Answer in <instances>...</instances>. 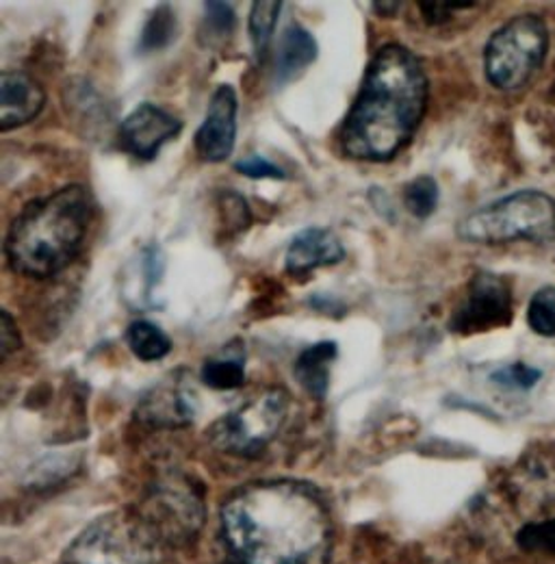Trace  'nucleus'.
Segmentation results:
<instances>
[{
	"mask_svg": "<svg viewBox=\"0 0 555 564\" xmlns=\"http://www.w3.org/2000/svg\"><path fill=\"white\" fill-rule=\"evenodd\" d=\"M221 528L243 564H330V512L304 482L270 480L239 489L221 508Z\"/></svg>",
	"mask_w": 555,
	"mask_h": 564,
	"instance_id": "1",
	"label": "nucleus"
},
{
	"mask_svg": "<svg viewBox=\"0 0 555 564\" xmlns=\"http://www.w3.org/2000/svg\"><path fill=\"white\" fill-rule=\"evenodd\" d=\"M427 96L429 83L415 53L402 44L382 46L347 113L341 131L344 152L369 163L395 159L415 138Z\"/></svg>",
	"mask_w": 555,
	"mask_h": 564,
	"instance_id": "2",
	"label": "nucleus"
},
{
	"mask_svg": "<svg viewBox=\"0 0 555 564\" xmlns=\"http://www.w3.org/2000/svg\"><path fill=\"white\" fill-rule=\"evenodd\" d=\"M94 215V200L83 185L29 203L7 230L9 268L26 279H51L66 270L80 252Z\"/></svg>",
	"mask_w": 555,
	"mask_h": 564,
	"instance_id": "3",
	"label": "nucleus"
},
{
	"mask_svg": "<svg viewBox=\"0 0 555 564\" xmlns=\"http://www.w3.org/2000/svg\"><path fill=\"white\" fill-rule=\"evenodd\" d=\"M456 232L463 241L482 246L549 241L555 237V200L536 189L516 192L469 213Z\"/></svg>",
	"mask_w": 555,
	"mask_h": 564,
	"instance_id": "4",
	"label": "nucleus"
},
{
	"mask_svg": "<svg viewBox=\"0 0 555 564\" xmlns=\"http://www.w3.org/2000/svg\"><path fill=\"white\" fill-rule=\"evenodd\" d=\"M161 541L133 512L91 521L62 556V564H161Z\"/></svg>",
	"mask_w": 555,
	"mask_h": 564,
	"instance_id": "5",
	"label": "nucleus"
},
{
	"mask_svg": "<svg viewBox=\"0 0 555 564\" xmlns=\"http://www.w3.org/2000/svg\"><path fill=\"white\" fill-rule=\"evenodd\" d=\"M549 48V33L543 18L523 13L494 31L486 44V78L501 91L525 87L541 70Z\"/></svg>",
	"mask_w": 555,
	"mask_h": 564,
	"instance_id": "6",
	"label": "nucleus"
},
{
	"mask_svg": "<svg viewBox=\"0 0 555 564\" xmlns=\"http://www.w3.org/2000/svg\"><path fill=\"white\" fill-rule=\"evenodd\" d=\"M289 406L291 398L284 389H268L213 423L208 430L210 443L232 456H259L282 430Z\"/></svg>",
	"mask_w": 555,
	"mask_h": 564,
	"instance_id": "7",
	"label": "nucleus"
},
{
	"mask_svg": "<svg viewBox=\"0 0 555 564\" xmlns=\"http://www.w3.org/2000/svg\"><path fill=\"white\" fill-rule=\"evenodd\" d=\"M138 514L163 545H183L205 523V499L189 478L172 474L152 485Z\"/></svg>",
	"mask_w": 555,
	"mask_h": 564,
	"instance_id": "8",
	"label": "nucleus"
},
{
	"mask_svg": "<svg viewBox=\"0 0 555 564\" xmlns=\"http://www.w3.org/2000/svg\"><path fill=\"white\" fill-rule=\"evenodd\" d=\"M512 306L510 281L492 272H478L469 282L463 302L451 313L447 328L460 337L503 328L514 317Z\"/></svg>",
	"mask_w": 555,
	"mask_h": 564,
	"instance_id": "9",
	"label": "nucleus"
},
{
	"mask_svg": "<svg viewBox=\"0 0 555 564\" xmlns=\"http://www.w3.org/2000/svg\"><path fill=\"white\" fill-rule=\"evenodd\" d=\"M183 122L165 109L143 102L120 124V143L141 161H152L167 141L176 140Z\"/></svg>",
	"mask_w": 555,
	"mask_h": 564,
	"instance_id": "10",
	"label": "nucleus"
},
{
	"mask_svg": "<svg viewBox=\"0 0 555 564\" xmlns=\"http://www.w3.org/2000/svg\"><path fill=\"white\" fill-rule=\"evenodd\" d=\"M239 98L232 85H219L208 102L207 118L196 133V150L208 163L226 161L237 143Z\"/></svg>",
	"mask_w": 555,
	"mask_h": 564,
	"instance_id": "11",
	"label": "nucleus"
},
{
	"mask_svg": "<svg viewBox=\"0 0 555 564\" xmlns=\"http://www.w3.org/2000/svg\"><path fill=\"white\" fill-rule=\"evenodd\" d=\"M196 391L174 373L156 384L139 402L138 420L152 427H183L196 420Z\"/></svg>",
	"mask_w": 555,
	"mask_h": 564,
	"instance_id": "12",
	"label": "nucleus"
},
{
	"mask_svg": "<svg viewBox=\"0 0 555 564\" xmlns=\"http://www.w3.org/2000/svg\"><path fill=\"white\" fill-rule=\"evenodd\" d=\"M46 105L42 85L26 72H2L0 76V131H13L33 122Z\"/></svg>",
	"mask_w": 555,
	"mask_h": 564,
	"instance_id": "13",
	"label": "nucleus"
},
{
	"mask_svg": "<svg viewBox=\"0 0 555 564\" xmlns=\"http://www.w3.org/2000/svg\"><path fill=\"white\" fill-rule=\"evenodd\" d=\"M346 259V248L328 228H306L289 243L284 265L291 274H306L317 268L337 265Z\"/></svg>",
	"mask_w": 555,
	"mask_h": 564,
	"instance_id": "14",
	"label": "nucleus"
},
{
	"mask_svg": "<svg viewBox=\"0 0 555 564\" xmlns=\"http://www.w3.org/2000/svg\"><path fill=\"white\" fill-rule=\"evenodd\" d=\"M339 354V348L335 341H319L315 346H308L304 352L297 356L295 365H293V373L295 380L300 382V387L322 400L328 393L330 387V365L335 362Z\"/></svg>",
	"mask_w": 555,
	"mask_h": 564,
	"instance_id": "15",
	"label": "nucleus"
},
{
	"mask_svg": "<svg viewBox=\"0 0 555 564\" xmlns=\"http://www.w3.org/2000/svg\"><path fill=\"white\" fill-rule=\"evenodd\" d=\"M317 59V40L304 29V26H289L280 42L276 51V80L286 83L297 78Z\"/></svg>",
	"mask_w": 555,
	"mask_h": 564,
	"instance_id": "16",
	"label": "nucleus"
},
{
	"mask_svg": "<svg viewBox=\"0 0 555 564\" xmlns=\"http://www.w3.org/2000/svg\"><path fill=\"white\" fill-rule=\"evenodd\" d=\"M127 344H129L131 352L135 354L143 362L161 360L172 352L170 337L156 324L145 322V319H139L131 324V328L127 333Z\"/></svg>",
	"mask_w": 555,
	"mask_h": 564,
	"instance_id": "17",
	"label": "nucleus"
},
{
	"mask_svg": "<svg viewBox=\"0 0 555 564\" xmlns=\"http://www.w3.org/2000/svg\"><path fill=\"white\" fill-rule=\"evenodd\" d=\"M176 13L170 4H159L145 20L141 37H139V53H154L163 51L176 35Z\"/></svg>",
	"mask_w": 555,
	"mask_h": 564,
	"instance_id": "18",
	"label": "nucleus"
},
{
	"mask_svg": "<svg viewBox=\"0 0 555 564\" xmlns=\"http://www.w3.org/2000/svg\"><path fill=\"white\" fill-rule=\"evenodd\" d=\"M200 378L213 391H235L246 384V360L241 356L208 358L200 369Z\"/></svg>",
	"mask_w": 555,
	"mask_h": 564,
	"instance_id": "19",
	"label": "nucleus"
},
{
	"mask_svg": "<svg viewBox=\"0 0 555 564\" xmlns=\"http://www.w3.org/2000/svg\"><path fill=\"white\" fill-rule=\"evenodd\" d=\"M282 11V2H254L250 9V37L254 46L257 59H261L268 53V46L274 37L278 18Z\"/></svg>",
	"mask_w": 555,
	"mask_h": 564,
	"instance_id": "20",
	"label": "nucleus"
},
{
	"mask_svg": "<svg viewBox=\"0 0 555 564\" xmlns=\"http://www.w3.org/2000/svg\"><path fill=\"white\" fill-rule=\"evenodd\" d=\"M404 207L416 219H427L438 207V185L432 176H418L404 187Z\"/></svg>",
	"mask_w": 555,
	"mask_h": 564,
	"instance_id": "21",
	"label": "nucleus"
},
{
	"mask_svg": "<svg viewBox=\"0 0 555 564\" xmlns=\"http://www.w3.org/2000/svg\"><path fill=\"white\" fill-rule=\"evenodd\" d=\"M527 324L541 337H555V286L534 293L527 308Z\"/></svg>",
	"mask_w": 555,
	"mask_h": 564,
	"instance_id": "22",
	"label": "nucleus"
},
{
	"mask_svg": "<svg viewBox=\"0 0 555 564\" xmlns=\"http://www.w3.org/2000/svg\"><path fill=\"white\" fill-rule=\"evenodd\" d=\"M235 29V9L228 2H207L205 4V22L203 35L208 37V44H219L230 37Z\"/></svg>",
	"mask_w": 555,
	"mask_h": 564,
	"instance_id": "23",
	"label": "nucleus"
},
{
	"mask_svg": "<svg viewBox=\"0 0 555 564\" xmlns=\"http://www.w3.org/2000/svg\"><path fill=\"white\" fill-rule=\"evenodd\" d=\"M516 541L527 552H541V554H552V556H555V521L527 523L519 532Z\"/></svg>",
	"mask_w": 555,
	"mask_h": 564,
	"instance_id": "24",
	"label": "nucleus"
},
{
	"mask_svg": "<svg viewBox=\"0 0 555 564\" xmlns=\"http://www.w3.org/2000/svg\"><path fill=\"white\" fill-rule=\"evenodd\" d=\"M541 371L525 365V362H514V365H505L499 371H494L490 378L492 382L505 387V389H519V391H527L532 389L538 380H541Z\"/></svg>",
	"mask_w": 555,
	"mask_h": 564,
	"instance_id": "25",
	"label": "nucleus"
},
{
	"mask_svg": "<svg viewBox=\"0 0 555 564\" xmlns=\"http://www.w3.org/2000/svg\"><path fill=\"white\" fill-rule=\"evenodd\" d=\"M235 170H237L239 174L248 176V178H284V176H286L280 165L268 161V159L261 156V154H252V156H248V159L237 161V163H235Z\"/></svg>",
	"mask_w": 555,
	"mask_h": 564,
	"instance_id": "26",
	"label": "nucleus"
},
{
	"mask_svg": "<svg viewBox=\"0 0 555 564\" xmlns=\"http://www.w3.org/2000/svg\"><path fill=\"white\" fill-rule=\"evenodd\" d=\"M421 9V15L423 20L429 24V26H440V24H447L456 13H463V11H471V9H478V4H449V2H421L418 4Z\"/></svg>",
	"mask_w": 555,
	"mask_h": 564,
	"instance_id": "27",
	"label": "nucleus"
},
{
	"mask_svg": "<svg viewBox=\"0 0 555 564\" xmlns=\"http://www.w3.org/2000/svg\"><path fill=\"white\" fill-rule=\"evenodd\" d=\"M221 209L226 213V226L232 228L235 232H241L250 226V209H248V203L237 196V194H226L224 203H221Z\"/></svg>",
	"mask_w": 555,
	"mask_h": 564,
	"instance_id": "28",
	"label": "nucleus"
},
{
	"mask_svg": "<svg viewBox=\"0 0 555 564\" xmlns=\"http://www.w3.org/2000/svg\"><path fill=\"white\" fill-rule=\"evenodd\" d=\"M20 346H22V339H20L18 326L13 317L7 311H2L0 313V358L7 360L9 354L15 352Z\"/></svg>",
	"mask_w": 555,
	"mask_h": 564,
	"instance_id": "29",
	"label": "nucleus"
},
{
	"mask_svg": "<svg viewBox=\"0 0 555 564\" xmlns=\"http://www.w3.org/2000/svg\"><path fill=\"white\" fill-rule=\"evenodd\" d=\"M402 7H404L402 2H373V9L378 11V15H387V18L400 13Z\"/></svg>",
	"mask_w": 555,
	"mask_h": 564,
	"instance_id": "30",
	"label": "nucleus"
}]
</instances>
